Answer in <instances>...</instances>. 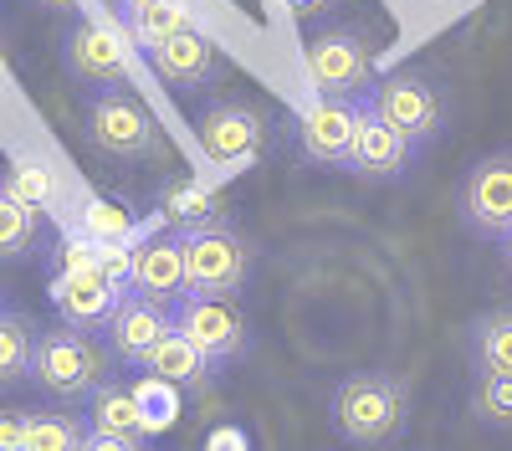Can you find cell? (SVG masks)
Returning a JSON list of instances; mask_svg holds the SVG:
<instances>
[{
  "instance_id": "6da1fadb",
  "label": "cell",
  "mask_w": 512,
  "mask_h": 451,
  "mask_svg": "<svg viewBox=\"0 0 512 451\" xmlns=\"http://www.w3.org/2000/svg\"><path fill=\"white\" fill-rule=\"evenodd\" d=\"M410 421V385L390 369H359L333 390V426L354 446H390Z\"/></svg>"
},
{
  "instance_id": "7a4b0ae2",
  "label": "cell",
  "mask_w": 512,
  "mask_h": 451,
  "mask_svg": "<svg viewBox=\"0 0 512 451\" xmlns=\"http://www.w3.org/2000/svg\"><path fill=\"white\" fill-rule=\"evenodd\" d=\"M113 364V349L93 339V328H72V323H57V328H36V349H31V380L57 395V400H88L108 375Z\"/></svg>"
},
{
  "instance_id": "3957f363",
  "label": "cell",
  "mask_w": 512,
  "mask_h": 451,
  "mask_svg": "<svg viewBox=\"0 0 512 451\" xmlns=\"http://www.w3.org/2000/svg\"><path fill=\"white\" fill-rule=\"evenodd\" d=\"M185 246V282L200 298H236L251 282L256 252L241 231H231L226 221H200L180 231Z\"/></svg>"
},
{
  "instance_id": "277c9868",
  "label": "cell",
  "mask_w": 512,
  "mask_h": 451,
  "mask_svg": "<svg viewBox=\"0 0 512 451\" xmlns=\"http://www.w3.org/2000/svg\"><path fill=\"white\" fill-rule=\"evenodd\" d=\"M369 108L390 123L395 134H405L415 149L436 144L441 129H446V88L420 67H400L390 77H374Z\"/></svg>"
},
{
  "instance_id": "5b68a950",
  "label": "cell",
  "mask_w": 512,
  "mask_h": 451,
  "mask_svg": "<svg viewBox=\"0 0 512 451\" xmlns=\"http://www.w3.org/2000/svg\"><path fill=\"white\" fill-rule=\"evenodd\" d=\"M267 118L256 103L246 98H216L195 113V139H200V154L210 159V170L221 175H236V170H251L256 159L267 154Z\"/></svg>"
},
{
  "instance_id": "8992f818",
  "label": "cell",
  "mask_w": 512,
  "mask_h": 451,
  "mask_svg": "<svg viewBox=\"0 0 512 451\" xmlns=\"http://www.w3.org/2000/svg\"><path fill=\"white\" fill-rule=\"evenodd\" d=\"M308 77L323 98H369L374 88V36L364 26H328L308 36Z\"/></svg>"
},
{
  "instance_id": "52a82bcc",
  "label": "cell",
  "mask_w": 512,
  "mask_h": 451,
  "mask_svg": "<svg viewBox=\"0 0 512 451\" xmlns=\"http://www.w3.org/2000/svg\"><path fill=\"white\" fill-rule=\"evenodd\" d=\"M456 216L477 241H502L512 231V149L482 154L472 170L461 175Z\"/></svg>"
},
{
  "instance_id": "ba28073f",
  "label": "cell",
  "mask_w": 512,
  "mask_h": 451,
  "mask_svg": "<svg viewBox=\"0 0 512 451\" xmlns=\"http://www.w3.org/2000/svg\"><path fill=\"white\" fill-rule=\"evenodd\" d=\"M88 139L108 159H154L159 154V129H154L149 108L123 88H103L88 98Z\"/></svg>"
},
{
  "instance_id": "9c48e42d",
  "label": "cell",
  "mask_w": 512,
  "mask_h": 451,
  "mask_svg": "<svg viewBox=\"0 0 512 451\" xmlns=\"http://www.w3.org/2000/svg\"><path fill=\"white\" fill-rule=\"evenodd\" d=\"M169 318H175V328L216 369H226L231 359H241L251 349V323L236 308V298H200V293H190V298H180L175 308H169Z\"/></svg>"
},
{
  "instance_id": "30bf717a",
  "label": "cell",
  "mask_w": 512,
  "mask_h": 451,
  "mask_svg": "<svg viewBox=\"0 0 512 451\" xmlns=\"http://www.w3.org/2000/svg\"><path fill=\"white\" fill-rule=\"evenodd\" d=\"M415 154L420 149L405 134H395L390 123L369 108V98H364L359 118H354V144H349V164H344V170L369 180V185H395V180H405L415 170Z\"/></svg>"
},
{
  "instance_id": "8fae6325",
  "label": "cell",
  "mask_w": 512,
  "mask_h": 451,
  "mask_svg": "<svg viewBox=\"0 0 512 451\" xmlns=\"http://www.w3.org/2000/svg\"><path fill=\"white\" fill-rule=\"evenodd\" d=\"M62 67L82 88H123L128 82V47L103 26V21H72L62 36Z\"/></svg>"
},
{
  "instance_id": "7c38bea8",
  "label": "cell",
  "mask_w": 512,
  "mask_h": 451,
  "mask_svg": "<svg viewBox=\"0 0 512 451\" xmlns=\"http://www.w3.org/2000/svg\"><path fill=\"white\" fill-rule=\"evenodd\" d=\"M149 57H154L159 82H164V88H175V93H205V88H216L221 72H226L221 47L200 26H185L175 36H164L159 47H149Z\"/></svg>"
},
{
  "instance_id": "4fadbf2b",
  "label": "cell",
  "mask_w": 512,
  "mask_h": 451,
  "mask_svg": "<svg viewBox=\"0 0 512 451\" xmlns=\"http://www.w3.org/2000/svg\"><path fill=\"white\" fill-rule=\"evenodd\" d=\"M52 303H57L62 323H72V328H103L113 318V308L123 303V287L98 262H77V267H57Z\"/></svg>"
},
{
  "instance_id": "5bb4252c",
  "label": "cell",
  "mask_w": 512,
  "mask_h": 451,
  "mask_svg": "<svg viewBox=\"0 0 512 451\" xmlns=\"http://www.w3.org/2000/svg\"><path fill=\"white\" fill-rule=\"evenodd\" d=\"M169 328H175V318H169L164 303H154V298H144V293H123V303H118L113 318L103 323V344L113 349L118 364L144 369L149 349L169 334Z\"/></svg>"
},
{
  "instance_id": "9a60e30c",
  "label": "cell",
  "mask_w": 512,
  "mask_h": 451,
  "mask_svg": "<svg viewBox=\"0 0 512 451\" xmlns=\"http://www.w3.org/2000/svg\"><path fill=\"white\" fill-rule=\"evenodd\" d=\"M354 118L359 103L354 98H318L303 123H297V149L318 170H344L349 164V144H354Z\"/></svg>"
},
{
  "instance_id": "2e32d148",
  "label": "cell",
  "mask_w": 512,
  "mask_h": 451,
  "mask_svg": "<svg viewBox=\"0 0 512 451\" xmlns=\"http://www.w3.org/2000/svg\"><path fill=\"white\" fill-rule=\"evenodd\" d=\"M134 293L175 308L180 298H190V282H185V246L180 236H159L149 231L134 246Z\"/></svg>"
},
{
  "instance_id": "e0dca14e",
  "label": "cell",
  "mask_w": 512,
  "mask_h": 451,
  "mask_svg": "<svg viewBox=\"0 0 512 451\" xmlns=\"http://www.w3.org/2000/svg\"><path fill=\"white\" fill-rule=\"evenodd\" d=\"M144 375H159V380H169L175 390H210V380H216V364H210V359L180 334V328H169V334L149 349Z\"/></svg>"
},
{
  "instance_id": "ac0fdd59",
  "label": "cell",
  "mask_w": 512,
  "mask_h": 451,
  "mask_svg": "<svg viewBox=\"0 0 512 451\" xmlns=\"http://www.w3.org/2000/svg\"><path fill=\"white\" fill-rule=\"evenodd\" d=\"M466 359L477 375H512V308H492L466 323Z\"/></svg>"
},
{
  "instance_id": "d6986e66",
  "label": "cell",
  "mask_w": 512,
  "mask_h": 451,
  "mask_svg": "<svg viewBox=\"0 0 512 451\" xmlns=\"http://www.w3.org/2000/svg\"><path fill=\"white\" fill-rule=\"evenodd\" d=\"M88 426L93 431H113V436H149V421L139 410V395L134 385H118V380H103L93 395H88Z\"/></svg>"
},
{
  "instance_id": "ffe728a7",
  "label": "cell",
  "mask_w": 512,
  "mask_h": 451,
  "mask_svg": "<svg viewBox=\"0 0 512 451\" xmlns=\"http://www.w3.org/2000/svg\"><path fill=\"white\" fill-rule=\"evenodd\" d=\"M31 349H36V323L21 308H0V390L31 375Z\"/></svg>"
},
{
  "instance_id": "44dd1931",
  "label": "cell",
  "mask_w": 512,
  "mask_h": 451,
  "mask_svg": "<svg viewBox=\"0 0 512 451\" xmlns=\"http://www.w3.org/2000/svg\"><path fill=\"white\" fill-rule=\"evenodd\" d=\"M41 241V221H36V205L16 200L6 185H0V262H21L36 252Z\"/></svg>"
},
{
  "instance_id": "7402d4cb",
  "label": "cell",
  "mask_w": 512,
  "mask_h": 451,
  "mask_svg": "<svg viewBox=\"0 0 512 451\" xmlns=\"http://www.w3.org/2000/svg\"><path fill=\"white\" fill-rule=\"evenodd\" d=\"M123 16H128V31H134L144 47H159L164 36H175V31L195 26L190 11H185V0H134V6H128Z\"/></svg>"
},
{
  "instance_id": "603a6c76",
  "label": "cell",
  "mask_w": 512,
  "mask_h": 451,
  "mask_svg": "<svg viewBox=\"0 0 512 451\" xmlns=\"http://www.w3.org/2000/svg\"><path fill=\"white\" fill-rule=\"evenodd\" d=\"M82 426L77 416H62V410H26V451H82Z\"/></svg>"
},
{
  "instance_id": "cb8c5ba5",
  "label": "cell",
  "mask_w": 512,
  "mask_h": 451,
  "mask_svg": "<svg viewBox=\"0 0 512 451\" xmlns=\"http://www.w3.org/2000/svg\"><path fill=\"white\" fill-rule=\"evenodd\" d=\"M472 410L487 426H512V375H477Z\"/></svg>"
},
{
  "instance_id": "d4e9b609",
  "label": "cell",
  "mask_w": 512,
  "mask_h": 451,
  "mask_svg": "<svg viewBox=\"0 0 512 451\" xmlns=\"http://www.w3.org/2000/svg\"><path fill=\"white\" fill-rule=\"evenodd\" d=\"M134 395H139V410H144L149 431L175 426V416H180V390L169 385V380H159V375H144V380L134 385Z\"/></svg>"
},
{
  "instance_id": "484cf974",
  "label": "cell",
  "mask_w": 512,
  "mask_h": 451,
  "mask_svg": "<svg viewBox=\"0 0 512 451\" xmlns=\"http://www.w3.org/2000/svg\"><path fill=\"white\" fill-rule=\"evenodd\" d=\"M0 185H6L16 200H26V205H36V211H41V205H47L52 200V170H47V164H41V159H16L11 164V170H6V180H0Z\"/></svg>"
},
{
  "instance_id": "4316f807",
  "label": "cell",
  "mask_w": 512,
  "mask_h": 451,
  "mask_svg": "<svg viewBox=\"0 0 512 451\" xmlns=\"http://www.w3.org/2000/svg\"><path fill=\"white\" fill-rule=\"evenodd\" d=\"M164 211H169V216H180L185 226H200V221H210V195H200V190L180 185V190H169Z\"/></svg>"
},
{
  "instance_id": "83f0119b",
  "label": "cell",
  "mask_w": 512,
  "mask_h": 451,
  "mask_svg": "<svg viewBox=\"0 0 512 451\" xmlns=\"http://www.w3.org/2000/svg\"><path fill=\"white\" fill-rule=\"evenodd\" d=\"M0 451H26V410H0Z\"/></svg>"
},
{
  "instance_id": "f1b7e54d",
  "label": "cell",
  "mask_w": 512,
  "mask_h": 451,
  "mask_svg": "<svg viewBox=\"0 0 512 451\" xmlns=\"http://www.w3.org/2000/svg\"><path fill=\"white\" fill-rule=\"evenodd\" d=\"M82 451H144V441H139V436H113V431H93V426H88V436H82Z\"/></svg>"
},
{
  "instance_id": "f546056e",
  "label": "cell",
  "mask_w": 512,
  "mask_h": 451,
  "mask_svg": "<svg viewBox=\"0 0 512 451\" xmlns=\"http://www.w3.org/2000/svg\"><path fill=\"white\" fill-rule=\"evenodd\" d=\"M205 451H251V441H246V431H241V426H221L216 436L205 441Z\"/></svg>"
},
{
  "instance_id": "4dcf8cb0",
  "label": "cell",
  "mask_w": 512,
  "mask_h": 451,
  "mask_svg": "<svg viewBox=\"0 0 512 451\" xmlns=\"http://www.w3.org/2000/svg\"><path fill=\"white\" fill-rule=\"evenodd\" d=\"M323 6H328V0H287V11H292L297 21H308V16H318Z\"/></svg>"
},
{
  "instance_id": "1f68e13d",
  "label": "cell",
  "mask_w": 512,
  "mask_h": 451,
  "mask_svg": "<svg viewBox=\"0 0 512 451\" xmlns=\"http://www.w3.org/2000/svg\"><path fill=\"white\" fill-rule=\"evenodd\" d=\"M41 11H82V0H31Z\"/></svg>"
},
{
  "instance_id": "d6a6232c",
  "label": "cell",
  "mask_w": 512,
  "mask_h": 451,
  "mask_svg": "<svg viewBox=\"0 0 512 451\" xmlns=\"http://www.w3.org/2000/svg\"><path fill=\"white\" fill-rule=\"evenodd\" d=\"M497 257H502V262H507V272H512V231L497 241Z\"/></svg>"
},
{
  "instance_id": "836d02e7",
  "label": "cell",
  "mask_w": 512,
  "mask_h": 451,
  "mask_svg": "<svg viewBox=\"0 0 512 451\" xmlns=\"http://www.w3.org/2000/svg\"><path fill=\"white\" fill-rule=\"evenodd\" d=\"M113 6H123V11H128V6H134V0H113Z\"/></svg>"
}]
</instances>
